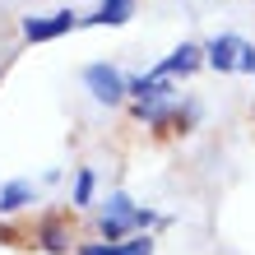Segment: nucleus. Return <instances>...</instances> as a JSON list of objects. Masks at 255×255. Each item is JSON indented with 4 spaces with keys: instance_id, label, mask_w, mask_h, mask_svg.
Instances as JSON below:
<instances>
[{
    "instance_id": "nucleus-6",
    "label": "nucleus",
    "mask_w": 255,
    "mask_h": 255,
    "mask_svg": "<svg viewBox=\"0 0 255 255\" xmlns=\"http://www.w3.org/2000/svg\"><path fill=\"white\" fill-rule=\"evenodd\" d=\"M79 255H153L148 237H134V242H84Z\"/></svg>"
},
{
    "instance_id": "nucleus-4",
    "label": "nucleus",
    "mask_w": 255,
    "mask_h": 255,
    "mask_svg": "<svg viewBox=\"0 0 255 255\" xmlns=\"http://www.w3.org/2000/svg\"><path fill=\"white\" fill-rule=\"evenodd\" d=\"M204 65V47H195V42H181V47H176L167 61H162L153 74L158 79H172V74H190V70H200Z\"/></svg>"
},
{
    "instance_id": "nucleus-1",
    "label": "nucleus",
    "mask_w": 255,
    "mask_h": 255,
    "mask_svg": "<svg viewBox=\"0 0 255 255\" xmlns=\"http://www.w3.org/2000/svg\"><path fill=\"white\" fill-rule=\"evenodd\" d=\"M148 223H158L148 209H139L130 195H112V200H107V214H102V237H107V242H121L130 228H148Z\"/></svg>"
},
{
    "instance_id": "nucleus-7",
    "label": "nucleus",
    "mask_w": 255,
    "mask_h": 255,
    "mask_svg": "<svg viewBox=\"0 0 255 255\" xmlns=\"http://www.w3.org/2000/svg\"><path fill=\"white\" fill-rule=\"evenodd\" d=\"M130 14H134V0H102V5L88 14V23H98V28H121Z\"/></svg>"
},
{
    "instance_id": "nucleus-11",
    "label": "nucleus",
    "mask_w": 255,
    "mask_h": 255,
    "mask_svg": "<svg viewBox=\"0 0 255 255\" xmlns=\"http://www.w3.org/2000/svg\"><path fill=\"white\" fill-rule=\"evenodd\" d=\"M237 70H251L255 74V47H246V42H242V56H237Z\"/></svg>"
},
{
    "instance_id": "nucleus-10",
    "label": "nucleus",
    "mask_w": 255,
    "mask_h": 255,
    "mask_svg": "<svg viewBox=\"0 0 255 255\" xmlns=\"http://www.w3.org/2000/svg\"><path fill=\"white\" fill-rule=\"evenodd\" d=\"M93 186H98L93 167H84V172H79V181H74V204H93Z\"/></svg>"
},
{
    "instance_id": "nucleus-8",
    "label": "nucleus",
    "mask_w": 255,
    "mask_h": 255,
    "mask_svg": "<svg viewBox=\"0 0 255 255\" xmlns=\"http://www.w3.org/2000/svg\"><path fill=\"white\" fill-rule=\"evenodd\" d=\"M23 204H33V181H9L0 190V214H19Z\"/></svg>"
},
{
    "instance_id": "nucleus-5",
    "label": "nucleus",
    "mask_w": 255,
    "mask_h": 255,
    "mask_svg": "<svg viewBox=\"0 0 255 255\" xmlns=\"http://www.w3.org/2000/svg\"><path fill=\"white\" fill-rule=\"evenodd\" d=\"M237 56H242V42H237V37H214L204 47V65H214L218 74H232L237 70Z\"/></svg>"
},
{
    "instance_id": "nucleus-3",
    "label": "nucleus",
    "mask_w": 255,
    "mask_h": 255,
    "mask_svg": "<svg viewBox=\"0 0 255 255\" xmlns=\"http://www.w3.org/2000/svg\"><path fill=\"white\" fill-rule=\"evenodd\" d=\"M74 23H79V14H74V9H56V14H42V19L28 14V19H23V37L28 42H51V37L70 33Z\"/></svg>"
},
{
    "instance_id": "nucleus-9",
    "label": "nucleus",
    "mask_w": 255,
    "mask_h": 255,
    "mask_svg": "<svg viewBox=\"0 0 255 255\" xmlns=\"http://www.w3.org/2000/svg\"><path fill=\"white\" fill-rule=\"evenodd\" d=\"M65 242H70V237H65V223L61 218L42 223V246H47V251H65Z\"/></svg>"
},
{
    "instance_id": "nucleus-2",
    "label": "nucleus",
    "mask_w": 255,
    "mask_h": 255,
    "mask_svg": "<svg viewBox=\"0 0 255 255\" xmlns=\"http://www.w3.org/2000/svg\"><path fill=\"white\" fill-rule=\"evenodd\" d=\"M84 84H88V93H93L98 102H121V98H126V79H121V70L107 65V61L88 65V70H84Z\"/></svg>"
}]
</instances>
